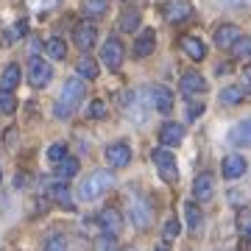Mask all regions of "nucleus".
I'll return each mask as SVG.
<instances>
[{
	"label": "nucleus",
	"instance_id": "nucleus-30",
	"mask_svg": "<svg viewBox=\"0 0 251 251\" xmlns=\"http://www.w3.org/2000/svg\"><path fill=\"white\" fill-rule=\"evenodd\" d=\"M234 59H251V36H240V42L232 48Z\"/></svg>",
	"mask_w": 251,
	"mask_h": 251
},
{
	"label": "nucleus",
	"instance_id": "nucleus-44",
	"mask_svg": "<svg viewBox=\"0 0 251 251\" xmlns=\"http://www.w3.org/2000/svg\"><path fill=\"white\" fill-rule=\"evenodd\" d=\"M0 179H3V171H0Z\"/></svg>",
	"mask_w": 251,
	"mask_h": 251
},
{
	"label": "nucleus",
	"instance_id": "nucleus-15",
	"mask_svg": "<svg viewBox=\"0 0 251 251\" xmlns=\"http://www.w3.org/2000/svg\"><path fill=\"white\" fill-rule=\"evenodd\" d=\"M193 196H196V201H209V198L215 196V176L212 173L196 176V181H193Z\"/></svg>",
	"mask_w": 251,
	"mask_h": 251
},
{
	"label": "nucleus",
	"instance_id": "nucleus-40",
	"mask_svg": "<svg viewBox=\"0 0 251 251\" xmlns=\"http://www.w3.org/2000/svg\"><path fill=\"white\" fill-rule=\"evenodd\" d=\"M224 6H229V9H240V6H251V0H221Z\"/></svg>",
	"mask_w": 251,
	"mask_h": 251
},
{
	"label": "nucleus",
	"instance_id": "nucleus-10",
	"mask_svg": "<svg viewBox=\"0 0 251 251\" xmlns=\"http://www.w3.org/2000/svg\"><path fill=\"white\" fill-rule=\"evenodd\" d=\"M148 98H151V106L156 109V112H162V115H171L173 112V92L168 90V87H162V84L151 87V90H148Z\"/></svg>",
	"mask_w": 251,
	"mask_h": 251
},
{
	"label": "nucleus",
	"instance_id": "nucleus-37",
	"mask_svg": "<svg viewBox=\"0 0 251 251\" xmlns=\"http://www.w3.org/2000/svg\"><path fill=\"white\" fill-rule=\"evenodd\" d=\"M240 90L251 95V67H243V73H240Z\"/></svg>",
	"mask_w": 251,
	"mask_h": 251
},
{
	"label": "nucleus",
	"instance_id": "nucleus-3",
	"mask_svg": "<svg viewBox=\"0 0 251 251\" xmlns=\"http://www.w3.org/2000/svg\"><path fill=\"white\" fill-rule=\"evenodd\" d=\"M128 218L137 229H148L153 221V206L151 201L140 193H128Z\"/></svg>",
	"mask_w": 251,
	"mask_h": 251
},
{
	"label": "nucleus",
	"instance_id": "nucleus-6",
	"mask_svg": "<svg viewBox=\"0 0 251 251\" xmlns=\"http://www.w3.org/2000/svg\"><path fill=\"white\" fill-rule=\"evenodd\" d=\"M162 14H165V20L173 23V25L187 23V20L193 17V3H190V0H168V3L162 6Z\"/></svg>",
	"mask_w": 251,
	"mask_h": 251
},
{
	"label": "nucleus",
	"instance_id": "nucleus-7",
	"mask_svg": "<svg viewBox=\"0 0 251 251\" xmlns=\"http://www.w3.org/2000/svg\"><path fill=\"white\" fill-rule=\"evenodd\" d=\"M123 56H126L123 42H120L117 36H109L106 42H103V48H100V59H103V64H106L109 70H117V67L123 64Z\"/></svg>",
	"mask_w": 251,
	"mask_h": 251
},
{
	"label": "nucleus",
	"instance_id": "nucleus-27",
	"mask_svg": "<svg viewBox=\"0 0 251 251\" xmlns=\"http://www.w3.org/2000/svg\"><path fill=\"white\" fill-rule=\"evenodd\" d=\"M45 53L50 56V59H56V62H64V59H67V45H64V39L50 36L45 42Z\"/></svg>",
	"mask_w": 251,
	"mask_h": 251
},
{
	"label": "nucleus",
	"instance_id": "nucleus-22",
	"mask_svg": "<svg viewBox=\"0 0 251 251\" xmlns=\"http://www.w3.org/2000/svg\"><path fill=\"white\" fill-rule=\"evenodd\" d=\"M184 215H187V226H190V232H193V234L201 232L204 215H201V206H198L196 201H187V204H184Z\"/></svg>",
	"mask_w": 251,
	"mask_h": 251
},
{
	"label": "nucleus",
	"instance_id": "nucleus-11",
	"mask_svg": "<svg viewBox=\"0 0 251 251\" xmlns=\"http://www.w3.org/2000/svg\"><path fill=\"white\" fill-rule=\"evenodd\" d=\"M237 42H240V28H237V25L224 23V25L215 28V45L221 48V50H232Z\"/></svg>",
	"mask_w": 251,
	"mask_h": 251
},
{
	"label": "nucleus",
	"instance_id": "nucleus-36",
	"mask_svg": "<svg viewBox=\"0 0 251 251\" xmlns=\"http://www.w3.org/2000/svg\"><path fill=\"white\" fill-rule=\"evenodd\" d=\"M25 31H28V23H25V20L14 23V25H11V31L6 34V42H11V39H20V36H25Z\"/></svg>",
	"mask_w": 251,
	"mask_h": 251
},
{
	"label": "nucleus",
	"instance_id": "nucleus-43",
	"mask_svg": "<svg viewBox=\"0 0 251 251\" xmlns=\"http://www.w3.org/2000/svg\"><path fill=\"white\" fill-rule=\"evenodd\" d=\"M126 251H137V249H126Z\"/></svg>",
	"mask_w": 251,
	"mask_h": 251
},
{
	"label": "nucleus",
	"instance_id": "nucleus-38",
	"mask_svg": "<svg viewBox=\"0 0 251 251\" xmlns=\"http://www.w3.org/2000/svg\"><path fill=\"white\" fill-rule=\"evenodd\" d=\"M95 249H98V251H115V240H112L109 234H103V237H98Z\"/></svg>",
	"mask_w": 251,
	"mask_h": 251
},
{
	"label": "nucleus",
	"instance_id": "nucleus-33",
	"mask_svg": "<svg viewBox=\"0 0 251 251\" xmlns=\"http://www.w3.org/2000/svg\"><path fill=\"white\" fill-rule=\"evenodd\" d=\"M48 159H50V162H56V165H59L62 159H67V145H64V143L50 145V148H48Z\"/></svg>",
	"mask_w": 251,
	"mask_h": 251
},
{
	"label": "nucleus",
	"instance_id": "nucleus-21",
	"mask_svg": "<svg viewBox=\"0 0 251 251\" xmlns=\"http://www.w3.org/2000/svg\"><path fill=\"white\" fill-rule=\"evenodd\" d=\"M140 23H143V14H140V11L137 9H126L123 14H120V20H117V28L126 31V34H131V31L140 28Z\"/></svg>",
	"mask_w": 251,
	"mask_h": 251
},
{
	"label": "nucleus",
	"instance_id": "nucleus-23",
	"mask_svg": "<svg viewBox=\"0 0 251 251\" xmlns=\"http://www.w3.org/2000/svg\"><path fill=\"white\" fill-rule=\"evenodd\" d=\"M75 73H78V78L95 81V78H98V62L90 59V56H81L78 62H75Z\"/></svg>",
	"mask_w": 251,
	"mask_h": 251
},
{
	"label": "nucleus",
	"instance_id": "nucleus-19",
	"mask_svg": "<svg viewBox=\"0 0 251 251\" xmlns=\"http://www.w3.org/2000/svg\"><path fill=\"white\" fill-rule=\"evenodd\" d=\"M48 198H53L56 204H62L64 209H73V196H70V187L64 181H53L48 184Z\"/></svg>",
	"mask_w": 251,
	"mask_h": 251
},
{
	"label": "nucleus",
	"instance_id": "nucleus-24",
	"mask_svg": "<svg viewBox=\"0 0 251 251\" xmlns=\"http://www.w3.org/2000/svg\"><path fill=\"white\" fill-rule=\"evenodd\" d=\"M81 11H84V17L98 20L109 11V0H84V3H81Z\"/></svg>",
	"mask_w": 251,
	"mask_h": 251
},
{
	"label": "nucleus",
	"instance_id": "nucleus-25",
	"mask_svg": "<svg viewBox=\"0 0 251 251\" xmlns=\"http://www.w3.org/2000/svg\"><path fill=\"white\" fill-rule=\"evenodd\" d=\"M17 84H20V64H6V67H3V75H0L3 92H11Z\"/></svg>",
	"mask_w": 251,
	"mask_h": 251
},
{
	"label": "nucleus",
	"instance_id": "nucleus-29",
	"mask_svg": "<svg viewBox=\"0 0 251 251\" xmlns=\"http://www.w3.org/2000/svg\"><path fill=\"white\" fill-rule=\"evenodd\" d=\"M179 234H181V224L176 221V218H168V221H165V229H162V240L173 243Z\"/></svg>",
	"mask_w": 251,
	"mask_h": 251
},
{
	"label": "nucleus",
	"instance_id": "nucleus-5",
	"mask_svg": "<svg viewBox=\"0 0 251 251\" xmlns=\"http://www.w3.org/2000/svg\"><path fill=\"white\" fill-rule=\"evenodd\" d=\"M28 81H31V87L42 90V87H48V84L53 81V67H50L45 59L31 56V62H28Z\"/></svg>",
	"mask_w": 251,
	"mask_h": 251
},
{
	"label": "nucleus",
	"instance_id": "nucleus-42",
	"mask_svg": "<svg viewBox=\"0 0 251 251\" xmlns=\"http://www.w3.org/2000/svg\"><path fill=\"white\" fill-rule=\"evenodd\" d=\"M153 251H168V246H159V249H153Z\"/></svg>",
	"mask_w": 251,
	"mask_h": 251
},
{
	"label": "nucleus",
	"instance_id": "nucleus-41",
	"mask_svg": "<svg viewBox=\"0 0 251 251\" xmlns=\"http://www.w3.org/2000/svg\"><path fill=\"white\" fill-rule=\"evenodd\" d=\"M25 181H28V176H25V173H17V176H14V187H25Z\"/></svg>",
	"mask_w": 251,
	"mask_h": 251
},
{
	"label": "nucleus",
	"instance_id": "nucleus-14",
	"mask_svg": "<svg viewBox=\"0 0 251 251\" xmlns=\"http://www.w3.org/2000/svg\"><path fill=\"white\" fill-rule=\"evenodd\" d=\"M221 171H224V179H240L243 173L249 171V162H246V156H240V153H229V156H226L224 159V168H221Z\"/></svg>",
	"mask_w": 251,
	"mask_h": 251
},
{
	"label": "nucleus",
	"instance_id": "nucleus-16",
	"mask_svg": "<svg viewBox=\"0 0 251 251\" xmlns=\"http://www.w3.org/2000/svg\"><path fill=\"white\" fill-rule=\"evenodd\" d=\"M98 224H100V229L103 232H112V234H117L120 229H123V215L117 212L115 206H106V209H100L98 212Z\"/></svg>",
	"mask_w": 251,
	"mask_h": 251
},
{
	"label": "nucleus",
	"instance_id": "nucleus-9",
	"mask_svg": "<svg viewBox=\"0 0 251 251\" xmlns=\"http://www.w3.org/2000/svg\"><path fill=\"white\" fill-rule=\"evenodd\" d=\"M179 90H181V95H187V98L204 95L206 92V78L201 75V73H196V70H187L184 75H181V81H179Z\"/></svg>",
	"mask_w": 251,
	"mask_h": 251
},
{
	"label": "nucleus",
	"instance_id": "nucleus-4",
	"mask_svg": "<svg viewBox=\"0 0 251 251\" xmlns=\"http://www.w3.org/2000/svg\"><path fill=\"white\" fill-rule=\"evenodd\" d=\"M151 159H153V165H156V171H159V176L165 181H176L179 179V168H176V156H173L168 148H153V153H151Z\"/></svg>",
	"mask_w": 251,
	"mask_h": 251
},
{
	"label": "nucleus",
	"instance_id": "nucleus-39",
	"mask_svg": "<svg viewBox=\"0 0 251 251\" xmlns=\"http://www.w3.org/2000/svg\"><path fill=\"white\" fill-rule=\"evenodd\" d=\"M198 115H204V103H190L187 106V120H196Z\"/></svg>",
	"mask_w": 251,
	"mask_h": 251
},
{
	"label": "nucleus",
	"instance_id": "nucleus-1",
	"mask_svg": "<svg viewBox=\"0 0 251 251\" xmlns=\"http://www.w3.org/2000/svg\"><path fill=\"white\" fill-rule=\"evenodd\" d=\"M84 95H87V84L81 78H67L62 92H59V98H56V103H53V115L59 120H67L75 112V106L84 100Z\"/></svg>",
	"mask_w": 251,
	"mask_h": 251
},
{
	"label": "nucleus",
	"instance_id": "nucleus-12",
	"mask_svg": "<svg viewBox=\"0 0 251 251\" xmlns=\"http://www.w3.org/2000/svg\"><path fill=\"white\" fill-rule=\"evenodd\" d=\"M73 42L81 48V50H90L95 42H98V28L92 23H81V25L73 28Z\"/></svg>",
	"mask_w": 251,
	"mask_h": 251
},
{
	"label": "nucleus",
	"instance_id": "nucleus-8",
	"mask_svg": "<svg viewBox=\"0 0 251 251\" xmlns=\"http://www.w3.org/2000/svg\"><path fill=\"white\" fill-rule=\"evenodd\" d=\"M103 156H106L109 168H115V171H120V168H126L128 162H131V145L123 143V140H117V143L106 145V151H103Z\"/></svg>",
	"mask_w": 251,
	"mask_h": 251
},
{
	"label": "nucleus",
	"instance_id": "nucleus-20",
	"mask_svg": "<svg viewBox=\"0 0 251 251\" xmlns=\"http://www.w3.org/2000/svg\"><path fill=\"white\" fill-rule=\"evenodd\" d=\"M229 143H234V145H251V117L240 120V123L229 131Z\"/></svg>",
	"mask_w": 251,
	"mask_h": 251
},
{
	"label": "nucleus",
	"instance_id": "nucleus-18",
	"mask_svg": "<svg viewBox=\"0 0 251 251\" xmlns=\"http://www.w3.org/2000/svg\"><path fill=\"white\" fill-rule=\"evenodd\" d=\"M153 48H156V34H153V28H145L143 34L134 39V56L145 59V56L153 53Z\"/></svg>",
	"mask_w": 251,
	"mask_h": 251
},
{
	"label": "nucleus",
	"instance_id": "nucleus-35",
	"mask_svg": "<svg viewBox=\"0 0 251 251\" xmlns=\"http://www.w3.org/2000/svg\"><path fill=\"white\" fill-rule=\"evenodd\" d=\"M45 251H67V240H64L62 234H53V237L45 240Z\"/></svg>",
	"mask_w": 251,
	"mask_h": 251
},
{
	"label": "nucleus",
	"instance_id": "nucleus-13",
	"mask_svg": "<svg viewBox=\"0 0 251 251\" xmlns=\"http://www.w3.org/2000/svg\"><path fill=\"white\" fill-rule=\"evenodd\" d=\"M179 48L187 53V59H193V62H201V59H206V45L198 39V36L193 34H184L179 39Z\"/></svg>",
	"mask_w": 251,
	"mask_h": 251
},
{
	"label": "nucleus",
	"instance_id": "nucleus-32",
	"mask_svg": "<svg viewBox=\"0 0 251 251\" xmlns=\"http://www.w3.org/2000/svg\"><path fill=\"white\" fill-rule=\"evenodd\" d=\"M237 229H240L246 237H251V209H240V212H237Z\"/></svg>",
	"mask_w": 251,
	"mask_h": 251
},
{
	"label": "nucleus",
	"instance_id": "nucleus-31",
	"mask_svg": "<svg viewBox=\"0 0 251 251\" xmlns=\"http://www.w3.org/2000/svg\"><path fill=\"white\" fill-rule=\"evenodd\" d=\"M106 103L103 100H90V106H87V117H92V120H103L106 117Z\"/></svg>",
	"mask_w": 251,
	"mask_h": 251
},
{
	"label": "nucleus",
	"instance_id": "nucleus-28",
	"mask_svg": "<svg viewBox=\"0 0 251 251\" xmlns=\"http://www.w3.org/2000/svg\"><path fill=\"white\" fill-rule=\"evenodd\" d=\"M243 95H246V92H243L240 87H226V90H221V103H224V106H237L243 100Z\"/></svg>",
	"mask_w": 251,
	"mask_h": 251
},
{
	"label": "nucleus",
	"instance_id": "nucleus-34",
	"mask_svg": "<svg viewBox=\"0 0 251 251\" xmlns=\"http://www.w3.org/2000/svg\"><path fill=\"white\" fill-rule=\"evenodd\" d=\"M14 109H17L14 95H11V92H0V112H3V115H11Z\"/></svg>",
	"mask_w": 251,
	"mask_h": 251
},
{
	"label": "nucleus",
	"instance_id": "nucleus-2",
	"mask_svg": "<svg viewBox=\"0 0 251 251\" xmlns=\"http://www.w3.org/2000/svg\"><path fill=\"white\" fill-rule=\"evenodd\" d=\"M112 184H115L112 171H92L87 179L81 181L78 198H81V201H95V198H100L103 193H109V190H112Z\"/></svg>",
	"mask_w": 251,
	"mask_h": 251
},
{
	"label": "nucleus",
	"instance_id": "nucleus-26",
	"mask_svg": "<svg viewBox=\"0 0 251 251\" xmlns=\"http://www.w3.org/2000/svg\"><path fill=\"white\" fill-rule=\"evenodd\" d=\"M78 171H81V165H78V159H75V156H67V159H62L59 165H56V176H59L62 181L73 179Z\"/></svg>",
	"mask_w": 251,
	"mask_h": 251
},
{
	"label": "nucleus",
	"instance_id": "nucleus-17",
	"mask_svg": "<svg viewBox=\"0 0 251 251\" xmlns=\"http://www.w3.org/2000/svg\"><path fill=\"white\" fill-rule=\"evenodd\" d=\"M181 140H184V126L181 123H165L159 128V143L162 145H168V148H173V145H179Z\"/></svg>",
	"mask_w": 251,
	"mask_h": 251
}]
</instances>
